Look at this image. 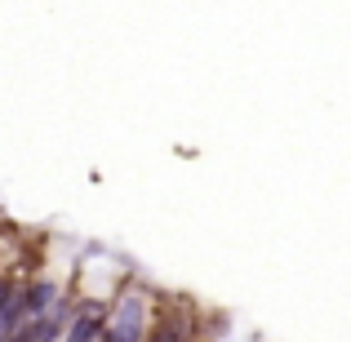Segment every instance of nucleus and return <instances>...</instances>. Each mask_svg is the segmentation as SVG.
<instances>
[{
  "label": "nucleus",
  "instance_id": "f257e3e1",
  "mask_svg": "<svg viewBox=\"0 0 351 342\" xmlns=\"http://www.w3.org/2000/svg\"><path fill=\"white\" fill-rule=\"evenodd\" d=\"M138 329H143V302L125 298L116 307V320H112V329H107L103 342H138Z\"/></svg>",
  "mask_w": 351,
  "mask_h": 342
},
{
  "label": "nucleus",
  "instance_id": "f03ea898",
  "mask_svg": "<svg viewBox=\"0 0 351 342\" xmlns=\"http://www.w3.org/2000/svg\"><path fill=\"white\" fill-rule=\"evenodd\" d=\"M18 320H23V293L0 284V342H14Z\"/></svg>",
  "mask_w": 351,
  "mask_h": 342
},
{
  "label": "nucleus",
  "instance_id": "7ed1b4c3",
  "mask_svg": "<svg viewBox=\"0 0 351 342\" xmlns=\"http://www.w3.org/2000/svg\"><path fill=\"white\" fill-rule=\"evenodd\" d=\"M58 302V284H32V289L23 293V316L27 320H40V316H49V307Z\"/></svg>",
  "mask_w": 351,
  "mask_h": 342
},
{
  "label": "nucleus",
  "instance_id": "20e7f679",
  "mask_svg": "<svg viewBox=\"0 0 351 342\" xmlns=\"http://www.w3.org/2000/svg\"><path fill=\"white\" fill-rule=\"evenodd\" d=\"M58 329H62V311H53V316L32 320V325H27L14 342H53V338H58Z\"/></svg>",
  "mask_w": 351,
  "mask_h": 342
},
{
  "label": "nucleus",
  "instance_id": "39448f33",
  "mask_svg": "<svg viewBox=\"0 0 351 342\" xmlns=\"http://www.w3.org/2000/svg\"><path fill=\"white\" fill-rule=\"evenodd\" d=\"M94 338H98V320L94 316L76 320V325H71V334H67V342H94Z\"/></svg>",
  "mask_w": 351,
  "mask_h": 342
},
{
  "label": "nucleus",
  "instance_id": "423d86ee",
  "mask_svg": "<svg viewBox=\"0 0 351 342\" xmlns=\"http://www.w3.org/2000/svg\"><path fill=\"white\" fill-rule=\"evenodd\" d=\"M156 342H182V338H178V329H160V334H156Z\"/></svg>",
  "mask_w": 351,
  "mask_h": 342
}]
</instances>
